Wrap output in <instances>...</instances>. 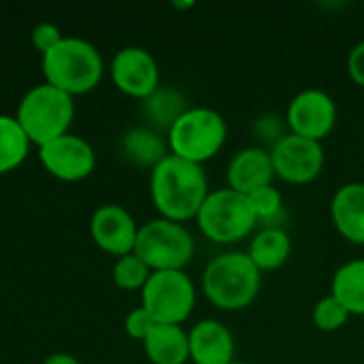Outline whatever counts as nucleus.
I'll return each mask as SVG.
<instances>
[{
	"instance_id": "nucleus-1",
	"label": "nucleus",
	"mask_w": 364,
	"mask_h": 364,
	"mask_svg": "<svg viewBox=\"0 0 364 364\" xmlns=\"http://www.w3.org/2000/svg\"><path fill=\"white\" fill-rule=\"evenodd\" d=\"M211 192L207 173L200 164L168 154L149 177V196L160 218L171 222L196 220L207 194Z\"/></svg>"
},
{
	"instance_id": "nucleus-2",
	"label": "nucleus",
	"mask_w": 364,
	"mask_h": 364,
	"mask_svg": "<svg viewBox=\"0 0 364 364\" xmlns=\"http://www.w3.org/2000/svg\"><path fill=\"white\" fill-rule=\"evenodd\" d=\"M200 286L215 309L243 311L258 299L262 273L247 252H224L205 267Z\"/></svg>"
},
{
	"instance_id": "nucleus-3",
	"label": "nucleus",
	"mask_w": 364,
	"mask_h": 364,
	"mask_svg": "<svg viewBox=\"0 0 364 364\" xmlns=\"http://www.w3.org/2000/svg\"><path fill=\"white\" fill-rule=\"evenodd\" d=\"M105 73L100 51L75 36H64L51 51L43 55V75L49 85L68 96L92 92Z\"/></svg>"
},
{
	"instance_id": "nucleus-4",
	"label": "nucleus",
	"mask_w": 364,
	"mask_h": 364,
	"mask_svg": "<svg viewBox=\"0 0 364 364\" xmlns=\"http://www.w3.org/2000/svg\"><path fill=\"white\" fill-rule=\"evenodd\" d=\"M226 139L228 124L224 115L211 107H188L166 132L168 151L200 166L224 149Z\"/></svg>"
},
{
	"instance_id": "nucleus-5",
	"label": "nucleus",
	"mask_w": 364,
	"mask_h": 364,
	"mask_svg": "<svg viewBox=\"0 0 364 364\" xmlns=\"http://www.w3.org/2000/svg\"><path fill=\"white\" fill-rule=\"evenodd\" d=\"M73 117H75L73 96L49 83L36 85L30 92H26L15 115L28 141L38 147L68 134Z\"/></svg>"
},
{
	"instance_id": "nucleus-6",
	"label": "nucleus",
	"mask_w": 364,
	"mask_h": 364,
	"mask_svg": "<svg viewBox=\"0 0 364 364\" xmlns=\"http://www.w3.org/2000/svg\"><path fill=\"white\" fill-rule=\"evenodd\" d=\"M198 230L218 245H235L254 235L258 220L245 194L230 188L211 190L196 215Z\"/></svg>"
},
{
	"instance_id": "nucleus-7",
	"label": "nucleus",
	"mask_w": 364,
	"mask_h": 364,
	"mask_svg": "<svg viewBox=\"0 0 364 364\" xmlns=\"http://www.w3.org/2000/svg\"><path fill=\"white\" fill-rule=\"evenodd\" d=\"M194 252L196 241L179 222L156 218L139 226L134 254L151 271H183L192 262Z\"/></svg>"
},
{
	"instance_id": "nucleus-8",
	"label": "nucleus",
	"mask_w": 364,
	"mask_h": 364,
	"mask_svg": "<svg viewBox=\"0 0 364 364\" xmlns=\"http://www.w3.org/2000/svg\"><path fill=\"white\" fill-rule=\"evenodd\" d=\"M141 307L158 324L181 326L196 307V286L186 271H154L141 290Z\"/></svg>"
},
{
	"instance_id": "nucleus-9",
	"label": "nucleus",
	"mask_w": 364,
	"mask_h": 364,
	"mask_svg": "<svg viewBox=\"0 0 364 364\" xmlns=\"http://www.w3.org/2000/svg\"><path fill=\"white\" fill-rule=\"evenodd\" d=\"M275 177L292 186H307L316 181L326 164V154L320 141H311L288 132L271 149Z\"/></svg>"
},
{
	"instance_id": "nucleus-10",
	"label": "nucleus",
	"mask_w": 364,
	"mask_h": 364,
	"mask_svg": "<svg viewBox=\"0 0 364 364\" xmlns=\"http://www.w3.org/2000/svg\"><path fill=\"white\" fill-rule=\"evenodd\" d=\"M286 124L292 134L311 139V141H324L337 126V102L335 98L318 87L301 90L286 109Z\"/></svg>"
},
{
	"instance_id": "nucleus-11",
	"label": "nucleus",
	"mask_w": 364,
	"mask_h": 364,
	"mask_svg": "<svg viewBox=\"0 0 364 364\" xmlns=\"http://www.w3.org/2000/svg\"><path fill=\"white\" fill-rule=\"evenodd\" d=\"M111 79L126 96L145 100L160 87V68L147 49L124 47L111 60Z\"/></svg>"
},
{
	"instance_id": "nucleus-12",
	"label": "nucleus",
	"mask_w": 364,
	"mask_h": 364,
	"mask_svg": "<svg viewBox=\"0 0 364 364\" xmlns=\"http://www.w3.org/2000/svg\"><path fill=\"white\" fill-rule=\"evenodd\" d=\"M38 158L45 171L62 181H81L92 175L96 166V154L92 145L75 134H64L38 147Z\"/></svg>"
},
{
	"instance_id": "nucleus-13",
	"label": "nucleus",
	"mask_w": 364,
	"mask_h": 364,
	"mask_svg": "<svg viewBox=\"0 0 364 364\" xmlns=\"http://www.w3.org/2000/svg\"><path fill=\"white\" fill-rule=\"evenodd\" d=\"M90 232L94 243L111 256H128L134 252L139 226L134 218L119 205H102L92 213Z\"/></svg>"
},
{
	"instance_id": "nucleus-14",
	"label": "nucleus",
	"mask_w": 364,
	"mask_h": 364,
	"mask_svg": "<svg viewBox=\"0 0 364 364\" xmlns=\"http://www.w3.org/2000/svg\"><path fill=\"white\" fill-rule=\"evenodd\" d=\"M275 168L271 151L254 145L239 149L226 164V188L250 196L252 192L273 186Z\"/></svg>"
},
{
	"instance_id": "nucleus-15",
	"label": "nucleus",
	"mask_w": 364,
	"mask_h": 364,
	"mask_svg": "<svg viewBox=\"0 0 364 364\" xmlns=\"http://www.w3.org/2000/svg\"><path fill=\"white\" fill-rule=\"evenodd\" d=\"M190 360L194 364H232L237 343L232 331L220 320H200L188 333Z\"/></svg>"
},
{
	"instance_id": "nucleus-16",
	"label": "nucleus",
	"mask_w": 364,
	"mask_h": 364,
	"mask_svg": "<svg viewBox=\"0 0 364 364\" xmlns=\"http://www.w3.org/2000/svg\"><path fill=\"white\" fill-rule=\"evenodd\" d=\"M331 220L348 243L364 245V181L337 188L331 200Z\"/></svg>"
},
{
	"instance_id": "nucleus-17",
	"label": "nucleus",
	"mask_w": 364,
	"mask_h": 364,
	"mask_svg": "<svg viewBox=\"0 0 364 364\" xmlns=\"http://www.w3.org/2000/svg\"><path fill=\"white\" fill-rule=\"evenodd\" d=\"M151 364H186L190 360L188 333L177 324H156L143 341Z\"/></svg>"
},
{
	"instance_id": "nucleus-18",
	"label": "nucleus",
	"mask_w": 364,
	"mask_h": 364,
	"mask_svg": "<svg viewBox=\"0 0 364 364\" xmlns=\"http://www.w3.org/2000/svg\"><path fill=\"white\" fill-rule=\"evenodd\" d=\"M119 151L130 164L149 171H154L171 154L168 143L160 136V132L151 128L126 130L119 139Z\"/></svg>"
},
{
	"instance_id": "nucleus-19",
	"label": "nucleus",
	"mask_w": 364,
	"mask_h": 364,
	"mask_svg": "<svg viewBox=\"0 0 364 364\" xmlns=\"http://www.w3.org/2000/svg\"><path fill=\"white\" fill-rule=\"evenodd\" d=\"M247 256L260 273L277 271L292 256V239L284 228H260L250 237Z\"/></svg>"
},
{
	"instance_id": "nucleus-20",
	"label": "nucleus",
	"mask_w": 364,
	"mask_h": 364,
	"mask_svg": "<svg viewBox=\"0 0 364 364\" xmlns=\"http://www.w3.org/2000/svg\"><path fill=\"white\" fill-rule=\"evenodd\" d=\"M331 294L350 316H364V258L348 260L335 271Z\"/></svg>"
},
{
	"instance_id": "nucleus-21",
	"label": "nucleus",
	"mask_w": 364,
	"mask_h": 364,
	"mask_svg": "<svg viewBox=\"0 0 364 364\" xmlns=\"http://www.w3.org/2000/svg\"><path fill=\"white\" fill-rule=\"evenodd\" d=\"M188 111V102L181 92L173 87H158L143 100V117L151 130H171V126Z\"/></svg>"
},
{
	"instance_id": "nucleus-22",
	"label": "nucleus",
	"mask_w": 364,
	"mask_h": 364,
	"mask_svg": "<svg viewBox=\"0 0 364 364\" xmlns=\"http://www.w3.org/2000/svg\"><path fill=\"white\" fill-rule=\"evenodd\" d=\"M30 141L19 122L11 115H0V175L15 171L28 156Z\"/></svg>"
},
{
	"instance_id": "nucleus-23",
	"label": "nucleus",
	"mask_w": 364,
	"mask_h": 364,
	"mask_svg": "<svg viewBox=\"0 0 364 364\" xmlns=\"http://www.w3.org/2000/svg\"><path fill=\"white\" fill-rule=\"evenodd\" d=\"M247 198H250L254 215H256L258 224H262V228H282L284 196L275 186L260 188V190L252 192Z\"/></svg>"
},
{
	"instance_id": "nucleus-24",
	"label": "nucleus",
	"mask_w": 364,
	"mask_h": 364,
	"mask_svg": "<svg viewBox=\"0 0 364 364\" xmlns=\"http://www.w3.org/2000/svg\"><path fill=\"white\" fill-rule=\"evenodd\" d=\"M151 269L132 252L128 256L117 258L115 267H113V282L119 290L126 292H134V290H143L147 279L151 277Z\"/></svg>"
},
{
	"instance_id": "nucleus-25",
	"label": "nucleus",
	"mask_w": 364,
	"mask_h": 364,
	"mask_svg": "<svg viewBox=\"0 0 364 364\" xmlns=\"http://www.w3.org/2000/svg\"><path fill=\"white\" fill-rule=\"evenodd\" d=\"M350 318L352 316L348 314V309L331 292L326 296H322L316 303L314 311H311L314 326L318 331H322V333H337V331H341L348 324Z\"/></svg>"
},
{
	"instance_id": "nucleus-26",
	"label": "nucleus",
	"mask_w": 364,
	"mask_h": 364,
	"mask_svg": "<svg viewBox=\"0 0 364 364\" xmlns=\"http://www.w3.org/2000/svg\"><path fill=\"white\" fill-rule=\"evenodd\" d=\"M252 132H254V139L260 141V143H267V145H275L279 139H284L290 130H288V124H286V117H279L277 113H262L254 119V126H252Z\"/></svg>"
},
{
	"instance_id": "nucleus-27",
	"label": "nucleus",
	"mask_w": 364,
	"mask_h": 364,
	"mask_svg": "<svg viewBox=\"0 0 364 364\" xmlns=\"http://www.w3.org/2000/svg\"><path fill=\"white\" fill-rule=\"evenodd\" d=\"M156 324H158V322H156V320L151 318V314H149L147 309H143V307L132 309V311L126 316V320H124V328H126L128 337H130V339H136V341H145L147 335L154 331Z\"/></svg>"
},
{
	"instance_id": "nucleus-28",
	"label": "nucleus",
	"mask_w": 364,
	"mask_h": 364,
	"mask_svg": "<svg viewBox=\"0 0 364 364\" xmlns=\"http://www.w3.org/2000/svg\"><path fill=\"white\" fill-rule=\"evenodd\" d=\"M62 38H64L62 32H60L53 23H49V21H43V23H38V26L32 30V45H34L43 55H45L47 51H51Z\"/></svg>"
},
{
	"instance_id": "nucleus-29",
	"label": "nucleus",
	"mask_w": 364,
	"mask_h": 364,
	"mask_svg": "<svg viewBox=\"0 0 364 364\" xmlns=\"http://www.w3.org/2000/svg\"><path fill=\"white\" fill-rule=\"evenodd\" d=\"M348 73H350V79L364 90V41L352 47L348 55Z\"/></svg>"
},
{
	"instance_id": "nucleus-30",
	"label": "nucleus",
	"mask_w": 364,
	"mask_h": 364,
	"mask_svg": "<svg viewBox=\"0 0 364 364\" xmlns=\"http://www.w3.org/2000/svg\"><path fill=\"white\" fill-rule=\"evenodd\" d=\"M43 364H81V363H79L75 356L66 354V352H58V354H51V356H47Z\"/></svg>"
},
{
	"instance_id": "nucleus-31",
	"label": "nucleus",
	"mask_w": 364,
	"mask_h": 364,
	"mask_svg": "<svg viewBox=\"0 0 364 364\" xmlns=\"http://www.w3.org/2000/svg\"><path fill=\"white\" fill-rule=\"evenodd\" d=\"M173 6H175V9H192L194 2H173Z\"/></svg>"
},
{
	"instance_id": "nucleus-32",
	"label": "nucleus",
	"mask_w": 364,
	"mask_h": 364,
	"mask_svg": "<svg viewBox=\"0 0 364 364\" xmlns=\"http://www.w3.org/2000/svg\"><path fill=\"white\" fill-rule=\"evenodd\" d=\"M232 364H250V363H241V360H235V363Z\"/></svg>"
},
{
	"instance_id": "nucleus-33",
	"label": "nucleus",
	"mask_w": 364,
	"mask_h": 364,
	"mask_svg": "<svg viewBox=\"0 0 364 364\" xmlns=\"http://www.w3.org/2000/svg\"><path fill=\"white\" fill-rule=\"evenodd\" d=\"M363 151H364V139H363Z\"/></svg>"
}]
</instances>
